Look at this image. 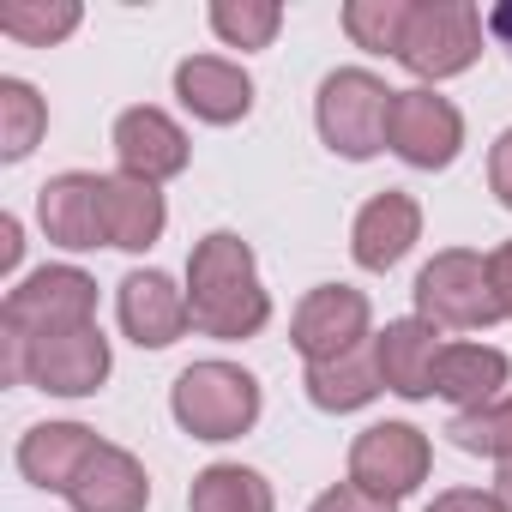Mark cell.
<instances>
[{"mask_svg": "<svg viewBox=\"0 0 512 512\" xmlns=\"http://www.w3.org/2000/svg\"><path fill=\"white\" fill-rule=\"evenodd\" d=\"M187 308H193V332L217 338V344H241L260 338L272 320V296L260 284V260L235 229H211L205 241H193L187 253Z\"/></svg>", "mask_w": 512, "mask_h": 512, "instance_id": "cell-1", "label": "cell"}, {"mask_svg": "<svg viewBox=\"0 0 512 512\" xmlns=\"http://www.w3.org/2000/svg\"><path fill=\"white\" fill-rule=\"evenodd\" d=\"M266 398H260V380H253L241 362H223V356H205V362H187L169 386V416L181 422V434L205 440V446H223V440H241L253 422H260Z\"/></svg>", "mask_w": 512, "mask_h": 512, "instance_id": "cell-2", "label": "cell"}, {"mask_svg": "<svg viewBox=\"0 0 512 512\" xmlns=\"http://www.w3.org/2000/svg\"><path fill=\"white\" fill-rule=\"evenodd\" d=\"M392 97L380 73L368 67H338L320 79L314 97V127L326 139V151H338L344 163H368L386 151V127H392Z\"/></svg>", "mask_w": 512, "mask_h": 512, "instance_id": "cell-3", "label": "cell"}, {"mask_svg": "<svg viewBox=\"0 0 512 512\" xmlns=\"http://www.w3.org/2000/svg\"><path fill=\"white\" fill-rule=\"evenodd\" d=\"M410 296H416V314L440 332H488L506 320L494 278H488V253H476V247H440L416 272Z\"/></svg>", "mask_w": 512, "mask_h": 512, "instance_id": "cell-4", "label": "cell"}, {"mask_svg": "<svg viewBox=\"0 0 512 512\" xmlns=\"http://www.w3.org/2000/svg\"><path fill=\"white\" fill-rule=\"evenodd\" d=\"M482 13L470 0H410V25H404V43H398V61L422 79V85H440V79H458L476 67L482 55Z\"/></svg>", "mask_w": 512, "mask_h": 512, "instance_id": "cell-5", "label": "cell"}, {"mask_svg": "<svg viewBox=\"0 0 512 512\" xmlns=\"http://www.w3.org/2000/svg\"><path fill=\"white\" fill-rule=\"evenodd\" d=\"M0 326L19 332L25 344L97 326V278L79 272V266H37V272H25L7 290V302H0Z\"/></svg>", "mask_w": 512, "mask_h": 512, "instance_id": "cell-6", "label": "cell"}, {"mask_svg": "<svg viewBox=\"0 0 512 512\" xmlns=\"http://www.w3.org/2000/svg\"><path fill=\"white\" fill-rule=\"evenodd\" d=\"M386 151L404 157L410 169H452L464 151V115L452 97H440L434 85H410L392 97V127H386Z\"/></svg>", "mask_w": 512, "mask_h": 512, "instance_id": "cell-7", "label": "cell"}, {"mask_svg": "<svg viewBox=\"0 0 512 512\" xmlns=\"http://www.w3.org/2000/svg\"><path fill=\"white\" fill-rule=\"evenodd\" d=\"M434 446L416 422H374L350 440V482L380 494V500H404L428 482Z\"/></svg>", "mask_w": 512, "mask_h": 512, "instance_id": "cell-8", "label": "cell"}, {"mask_svg": "<svg viewBox=\"0 0 512 512\" xmlns=\"http://www.w3.org/2000/svg\"><path fill=\"white\" fill-rule=\"evenodd\" d=\"M109 368H115V350H109L103 326H79V332L25 344V386H37L49 398H91V392H103Z\"/></svg>", "mask_w": 512, "mask_h": 512, "instance_id": "cell-9", "label": "cell"}, {"mask_svg": "<svg viewBox=\"0 0 512 512\" xmlns=\"http://www.w3.org/2000/svg\"><path fill=\"white\" fill-rule=\"evenodd\" d=\"M368 326H374V308H368L362 290H350V284H320V290H308V296L296 302L290 344H296L302 362H332V356L368 344V338H374Z\"/></svg>", "mask_w": 512, "mask_h": 512, "instance_id": "cell-10", "label": "cell"}, {"mask_svg": "<svg viewBox=\"0 0 512 512\" xmlns=\"http://www.w3.org/2000/svg\"><path fill=\"white\" fill-rule=\"evenodd\" d=\"M109 145H115L121 175H139V181H151V187L175 181V175L187 169V157H193L181 121H175L169 109H157V103H133V109H121Z\"/></svg>", "mask_w": 512, "mask_h": 512, "instance_id": "cell-11", "label": "cell"}, {"mask_svg": "<svg viewBox=\"0 0 512 512\" xmlns=\"http://www.w3.org/2000/svg\"><path fill=\"white\" fill-rule=\"evenodd\" d=\"M37 223L55 247L67 253H91V247H109V223H103V175L91 169H67V175H49L37 187Z\"/></svg>", "mask_w": 512, "mask_h": 512, "instance_id": "cell-12", "label": "cell"}, {"mask_svg": "<svg viewBox=\"0 0 512 512\" xmlns=\"http://www.w3.org/2000/svg\"><path fill=\"white\" fill-rule=\"evenodd\" d=\"M115 308H121V332L139 344V350H169L175 338H187L193 326V308H187V290L157 272V266H139L121 278L115 290Z\"/></svg>", "mask_w": 512, "mask_h": 512, "instance_id": "cell-13", "label": "cell"}, {"mask_svg": "<svg viewBox=\"0 0 512 512\" xmlns=\"http://www.w3.org/2000/svg\"><path fill=\"white\" fill-rule=\"evenodd\" d=\"M416 241H422V205H416V193H404V187L374 193V199L356 211V223H350V253H356L362 272H392Z\"/></svg>", "mask_w": 512, "mask_h": 512, "instance_id": "cell-14", "label": "cell"}, {"mask_svg": "<svg viewBox=\"0 0 512 512\" xmlns=\"http://www.w3.org/2000/svg\"><path fill=\"white\" fill-rule=\"evenodd\" d=\"M175 97L205 127H235L253 115V79L241 61H223V55H187L175 67Z\"/></svg>", "mask_w": 512, "mask_h": 512, "instance_id": "cell-15", "label": "cell"}, {"mask_svg": "<svg viewBox=\"0 0 512 512\" xmlns=\"http://www.w3.org/2000/svg\"><path fill=\"white\" fill-rule=\"evenodd\" d=\"M434 356H440V326H428L422 314L410 320H386L374 332V368L380 386L398 398H434Z\"/></svg>", "mask_w": 512, "mask_h": 512, "instance_id": "cell-16", "label": "cell"}, {"mask_svg": "<svg viewBox=\"0 0 512 512\" xmlns=\"http://www.w3.org/2000/svg\"><path fill=\"white\" fill-rule=\"evenodd\" d=\"M97 446L103 440L85 422H37L19 440V476L31 488H43V494H67L79 482V470L97 458Z\"/></svg>", "mask_w": 512, "mask_h": 512, "instance_id": "cell-17", "label": "cell"}, {"mask_svg": "<svg viewBox=\"0 0 512 512\" xmlns=\"http://www.w3.org/2000/svg\"><path fill=\"white\" fill-rule=\"evenodd\" d=\"M506 380H512V362H506V350H494V344L458 338V344H440V356H434V398H446L452 410H482V404H494V398L506 392Z\"/></svg>", "mask_w": 512, "mask_h": 512, "instance_id": "cell-18", "label": "cell"}, {"mask_svg": "<svg viewBox=\"0 0 512 512\" xmlns=\"http://www.w3.org/2000/svg\"><path fill=\"white\" fill-rule=\"evenodd\" d=\"M67 506H73V512H145V506H151V476H145V464H139L127 446L103 440L97 458H91V464L79 470V482L67 488Z\"/></svg>", "mask_w": 512, "mask_h": 512, "instance_id": "cell-19", "label": "cell"}, {"mask_svg": "<svg viewBox=\"0 0 512 512\" xmlns=\"http://www.w3.org/2000/svg\"><path fill=\"white\" fill-rule=\"evenodd\" d=\"M103 223H109V247H121V253L157 247L169 229L163 187H151L139 175H103Z\"/></svg>", "mask_w": 512, "mask_h": 512, "instance_id": "cell-20", "label": "cell"}, {"mask_svg": "<svg viewBox=\"0 0 512 512\" xmlns=\"http://www.w3.org/2000/svg\"><path fill=\"white\" fill-rule=\"evenodd\" d=\"M302 386H308V404L326 410V416L368 410V404L386 392V386H380V368H374V338L356 344V350H344V356H332V362H308Z\"/></svg>", "mask_w": 512, "mask_h": 512, "instance_id": "cell-21", "label": "cell"}, {"mask_svg": "<svg viewBox=\"0 0 512 512\" xmlns=\"http://www.w3.org/2000/svg\"><path fill=\"white\" fill-rule=\"evenodd\" d=\"M187 512H278V494L253 464H205L187 488Z\"/></svg>", "mask_w": 512, "mask_h": 512, "instance_id": "cell-22", "label": "cell"}, {"mask_svg": "<svg viewBox=\"0 0 512 512\" xmlns=\"http://www.w3.org/2000/svg\"><path fill=\"white\" fill-rule=\"evenodd\" d=\"M49 133V103L31 79H0V163H25Z\"/></svg>", "mask_w": 512, "mask_h": 512, "instance_id": "cell-23", "label": "cell"}, {"mask_svg": "<svg viewBox=\"0 0 512 512\" xmlns=\"http://www.w3.org/2000/svg\"><path fill=\"white\" fill-rule=\"evenodd\" d=\"M79 19H85L79 0H7V7H0V37L31 43V49H49V43L73 37Z\"/></svg>", "mask_w": 512, "mask_h": 512, "instance_id": "cell-24", "label": "cell"}, {"mask_svg": "<svg viewBox=\"0 0 512 512\" xmlns=\"http://www.w3.org/2000/svg\"><path fill=\"white\" fill-rule=\"evenodd\" d=\"M211 31L223 37V49H272L284 31V7L278 0H211Z\"/></svg>", "mask_w": 512, "mask_h": 512, "instance_id": "cell-25", "label": "cell"}, {"mask_svg": "<svg viewBox=\"0 0 512 512\" xmlns=\"http://www.w3.org/2000/svg\"><path fill=\"white\" fill-rule=\"evenodd\" d=\"M452 446L458 452H476V458H494V464H512V392H500L494 404L482 410H458L446 422Z\"/></svg>", "mask_w": 512, "mask_h": 512, "instance_id": "cell-26", "label": "cell"}, {"mask_svg": "<svg viewBox=\"0 0 512 512\" xmlns=\"http://www.w3.org/2000/svg\"><path fill=\"white\" fill-rule=\"evenodd\" d=\"M404 25H410V0H350L344 7V37L356 49H368V55H392L398 61Z\"/></svg>", "mask_w": 512, "mask_h": 512, "instance_id": "cell-27", "label": "cell"}, {"mask_svg": "<svg viewBox=\"0 0 512 512\" xmlns=\"http://www.w3.org/2000/svg\"><path fill=\"white\" fill-rule=\"evenodd\" d=\"M308 512H398V500H380V494H368V488H356V482H338V488H326Z\"/></svg>", "mask_w": 512, "mask_h": 512, "instance_id": "cell-28", "label": "cell"}, {"mask_svg": "<svg viewBox=\"0 0 512 512\" xmlns=\"http://www.w3.org/2000/svg\"><path fill=\"white\" fill-rule=\"evenodd\" d=\"M422 512H506V500H500L494 488H446V494H434Z\"/></svg>", "mask_w": 512, "mask_h": 512, "instance_id": "cell-29", "label": "cell"}, {"mask_svg": "<svg viewBox=\"0 0 512 512\" xmlns=\"http://www.w3.org/2000/svg\"><path fill=\"white\" fill-rule=\"evenodd\" d=\"M488 187H494V199L512 211V127L488 145Z\"/></svg>", "mask_w": 512, "mask_h": 512, "instance_id": "cell-30", "label": "cell"}, {"mask_svg": "<svg viewBox=\"0 0 512 512\" xmlns=\"http://www.w3.org/2000/svg\"><path fill=\"white\" fill-rule=\"evenodd\" d=\"M488 278H494V296H500V314L512 320V241H500L488 253Z\"/></svg>", "mask_w": 512, "mask_h": 512, "instance_id": "cell-31", "label": "cell"}, {"mask_svg": "<svg viewBox=\"0 0 512 512\" xmlns=\"http://www.w3.org/2000/svg\"><path fill=\"white\" fill-rule=\"evenodd\" d=\"M19 260H25V223L7 211V217H0V272H19Z\"/></svg>", "mask_w": 512, "mask_h": 512, "instance_id": "cell-32", "label": "cell"}, {"mask_svg": "<svg viewBox=\"0 0 512 512\" xmlns=\"http://www.w3.org/2000/svg\"><path fill=\"white\" fill-rule=\"evenodd\" d=\"M482 25H488V37H494L500 49H512V0H500V7H488V13H482Z\"/></svg>", "mask_w": 512, "mask_h": 512, "instance_id": "cell-33", "label": "cell"}, {"mask_svg": "<svg viewBox=\"0 0 512 512\" xmlns=\"http://www.w3.org/2000/svg\"><path fill=\"white\" fill-rule=\"evenodd\" d=\"M494 494L506 500V512H512V464H500V476H494Z\"/></svg>", "mask_w": 512, "mask_h": 512, "instance_id": "cell-34", "label": "cell"}]
</instances>
